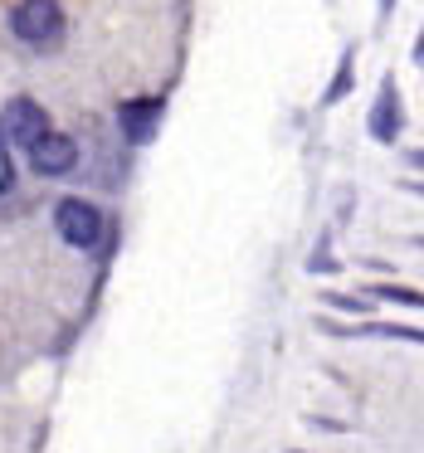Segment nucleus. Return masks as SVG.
I'll return each instance as SVG.
<instances>
[{
  "mask_svg": "<svg viewBox=\"0 0 424 453\" xmlns=\"http://www.w3.org/2000/svg\"><path fill=\"white\" fill-rule=\"evenodd\" d=\"M11 35L20 44H35V50H50V44L64 40V11L59 0H20L11 11Z\"/></svg>",
  "mask_w": 424,
  "mask_h": 453,
  "instance_id": "nucleus-1",
  "label": "nucleus"
},
{
  "mask_svg": "<svg viewBox=\"0 0 424 453\" xmlns=\"http://www.w3.org/2000/svg\"><path fill=\"white\" fill-rule=\"evenodd\" d=\"M54 229H59L73 249H93V244H103V229L108 225H103L98 205H89V200H59V205H54Z\"/></svg>",
  "mask_w": 424,
  "mask_h": 453,
  "instance_id": "nucleus-2",
  "label": "nucleus"
},
{
  "mask_svg": "<svg viewBox=\"0 0 424 453\" xmlns=\"http://www.w3.org/2000/svg\"><path fill=\"white\" fill-rule=\"evenodd\" d=\"M25 157H30L35 171H44V176H64V171H73V161H79V147H73V137H64V132H44V137H35L30 147H25Z\"/></svg>",
  "mask_w": 424,
  "mask_h": 453,
  "instance_id": "nucleus-3",
  "label": "nucleus"
},
{
  "mask_svg": "<svg viewBox=\"0 0 424 453\" xmlns=\"http://www.w3.org/2000/svg\"><path fill=\"white\" fill-rule=\"evenodd\" d=\"M0 127H5V137H11L15 147H30L35 137H44V132H50V118H44L40 103L15 98L11 108H5V122H0Z\"/></svg>",
  "mask_w": 424,
  "mask_h": 453,
  "instance_id": "nucleus-4",
  "label": "nucleus"
},
{
  "mask_svg": "<svg viewBox=\"0 0 424 453\" xmlns=\"http://www.w3.org/2000/svg\"><path fill=\"white\" fill-rule=\"evenodd\" d=\"M157 118H161V103H157V98L122 103V112H118V122H122V132H127V142H151V132H157Z\"/></svg>",
  "mask_w": 424,
  "mask_h": 453,
  "instance_id": "nucleus-5",
  "label": "nucleus"
},
{
  "mask_svg": "<svg viewBox=\"0 0 424 453\" xmlns=\"http://www.w3.org/2000/svg\"><path fill=\"white\" fill-rule=\"evenodd\" d=\"M371 132L381 142H390L400 132V112H395V88H381V108L371 112Z\"/></svg>",
  "mask_w": 424,
  "mask_h": 453,
  "instance_id": "nucleus-6",
  "label": "nucleus"
},
{
  "mask_svg": "<svg viewBox=\"0 0 424 453\" xmlns=\"http://www.w3.org/2000/svg\"><path fill=\"white\" fill-rule=\"evenodd\" d=\"M366 297H390V303H405V307H420V303H424L414 288H371Z\"/></svg>",
  "mask_w": 424,
  "mask_h": 453,
  "instance_id": "nucleus-7",
  "label": "nucleus"
},
{
  "mask_svg": "<svg viewBox=\"0 0 424 453\" xmlns=\"http://www.w3.org/2000/svg\"><path fill=\"white\" fill-rule=\"evenodd\" d=\"M385 5H390V0H385Z\"/></svg>",
  "mask_w": 424,
  "mask_h": 453,
  "instance_id": "nucleus-8",
  "label": "nucleus"
}]
</instances>
